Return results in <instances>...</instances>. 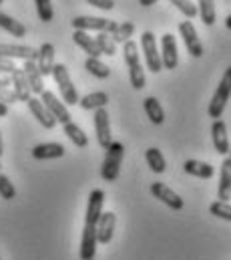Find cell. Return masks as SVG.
<instances>
[{"mask_svg":"<svg viewBox=\"0 0 231 260\" xmlns=\"http://www.w3.org/2000/svg\"><path fill=\"white\" fill-rule=\"evenodd\" d=\"M10 85H12V91H14V95H16L18 101H24V103H26V101L32 97L30 87H28V81H26L22 69H16V71L10 75Z\"/></svg>","mask_w":231,"mask_h":260,"instance_id":"20","label":"cell"},{"mask_svg":"<svg viewBox=\"0 0 231 260\" xmlns=\"http://www.w3.org/2000/svg\"><path fill=\"white\" fill-rule=\"evenodd\" d=\"M183 170H185V174L195 176V178H201V180H209V178H213V174H215V170H213L211 164L197 161V159H187V161L183 164Z\"/></svg>","mask_w":231,"mask_h":260,"instance_id":"23","label":"cell"},{"mask_svg":"<svg viewBox=\"0 0 231 260\" xmlns=\"http://www.w3.org/2000/svg\"><path fill=\"white\" fill-rule=\"evenodd\" d=\"M117 214L115 212H103L95 230H97V242L99 244H109L113 240V232H115Z\"/></svg>","mask_w":231,"mask_h":260,"instance_id":"13","label":"cell"},{"mask_svg":"<svg viewBox=\"0 0 231 260\" xmlns=\"http://www.w3.org/2000/svg\"><path fill=\"white\" fill-rule=\"evenodd\" d=\"M16 69H18V67L14 65L10 59H4V57H0V75H12Z\"/></svg>","mask_w":231,"mask_h":260,"instance_id":"39","label":"cell"},{"mask_svg":"<svg viewBox=\"0 0 231 260\" xmlns=\"http://www.w3.org/2000/svg\"><path fill=\"white\" fill-rule=\"evenodd\" d=\"M36 67L41 71L43 77L53 75V67H55V45L53 43H43L36 55Z\"/></svg>","mask_w":231,"mask_h":260,"instance_id":"17","label":"cell"},{"mask_svg":"<svg viewBox=\"0 0 231 260\" xmlns=\"http://www.w3.org/2000/svg\"><path fill=\"white\" fill-rule=\"evenodd\" d=\"M62 131H64V135L72 141V145H74V147L85 149V147L89 145V137H87V133L81 129L76 123H72V121L64 123V125H62Z\"/></svg>","mask_w":231,"mask_h":260,"instance_id":"26","label":"cell"},{"mask_svg":"<svg viewBox=\"0 0 231 260\" xmlns=\"http://www.w3.org/2000/svg\"><path fill=\"white\" fill-rule=\"evenodd\" d=\"M97 230L95 226H87L83 230V238H81V250H79V258L81 260H95L97 254Z\"/></svg>","mask_w":231,"mask_h":260,"instance_id":"14","label":"cell"},{"mask_svg":"<svg viewBox=\"0 0 231 260\" xmlns=\"http://www.w3.org/2000/svg\"><path fill=\"white\" fill-rule=\"evenodd\" d=\"M22 71H24V77H26V81H28L30 93L43 95V91H45V81H43V75H41L36 63H34V61H24Z\"/></svg>","mask_w":231,"mask_h":260,"instance_id":"19","label":"cell"},{"mask_svg":"<svg viewBox=\"0 0 231 260\" xmlns=\"http://www.w3.org/2000/svg\"><path fill=\"white\" fill-rule=\"evenodd\" d=\"M103 206H105V192L103 190H93L89 194V202H87V214H85V224L87 226H97V222L103 214Z\"/></svg>","mask_w":231,"mask_h":260,"instance_id":"11","label":"cell"},{"mask_svg":"<svg viewBox=\"0 0 231 260\" xmlns=\"http://www.w3.org/2000/svg\"><path fill=\"white\" fill-rule=\"evenodd\" d=\"M123 155H125V145L121 141H113L107 147L103 166H101V178L105 182H115L121 174V164H123Z\"/></svg>","mask_w":231,"mask_h":260,"instance_id":"3","label":"cell"},{"mask_svg":"<svg viewBox=\"0 0 231 260\" xmlns=\"http://www.w3.org/2000/svg\"><path fill=\"white\" fill-rule=\"evenodd\" d=\"M169 2L175 4V6H177V10H179V12H183L189 20L197 16V6H195L191 0H169Z\"/></svg>","mask_w":231,"mask_h":260,"instance_id":"36","label":"cell"},{"mask_svg":"<svg viewBox=\"0 0 231 260\" xmlns=\"http://www.w3.org/2000/svg\"><path fill=\"white\" fill-rule=\"evenodd\" d=\"M155 2H159V0H139V4L145 6V8H147V6H153Z\"/></svg>","mask_w":231,"mask_h":260,"instance_id":"43","label":"cell"},{"mask_svg":"<svg viewBox=\"0 0 231 260\" xmlns=\"http://www.w3.org/2000/svg\"><path fill=\"white\" fill-rule=\"evenodd\" d=\"M151 194L155 196L159 202H163L165 206H169L171 210H183V206H185L183 198L177 194V192H173L169 186H165L163 182L151 184Z\"/></svg>","mask_w":231,"mask_h":260,"instance_id":"10","label":"cell"},{"mask_svg":"<svg viewBox=\"0 0 231 260\" xmlns=\"http://www.w3.org/2000/svg\"><path fill=\"white\" fill-rule=\"evenodd\" d=\"M95 41H97V45H99V49H101L103 55H107V57L117 55V43L111 39V35H107V32H99V35L95 37Z\"/></svg>","mask_w":231,"mask_h":260,"instance_id":"33","label":"cell"},{"mask_svg":"<svg viewBox=\"0 0 231 260\" xmlns=\"http://www.w3.org/2000/svg\"><path fill=\"white\" fill-rule=\"evenodd\" d=\"M34 4H36V14L43 22H51L55 18V10H53L51 0H34Z\"/></svg>","mask_w":231,"mask_h":260,"instance_id":"34","label":"cell"},{"mask_svg":"<svg viewBox=\"0 0 231 260\" xmlns=\"http://www.w3.org/2000/svg\"><path fill=\"white\" fill-rule=\"evenodd\" d=\"M0 172H2V164H0Z\"/></svg>","mask_w":231,"mask_h":260,"instance_id":"46","label":"cell"},{"mask_svg":"<svg viewBox=\"0 0 231 260\" xmlns=\"http://www.w3.org/2000/svg\"><path fill=\"white\" fill-rule=\"evenodd\" d=\"M209 212H211L213 216L221 218V220L231 222V204L229 202H221V200H217V202H213V204L209 206Z\"/></svg>","mask_w":231,"mask_h":260,"instance_id":"35","label":"cell"},{"mask_svg":"<svg viewBox=\"0 0 231 260\" xmlns=\"http://www.w3.org/2000/svg\"><path fill=\"white\" fill-rule=\"evenodd\" d=\"M70 24H72L74 30H85V32L97 30V32H105L107 26H109V18H101V16H74L70 20Z\"/></svg>","mask_w":231,"mask_h":260,"instance_id":"15","label":"cell"},{"mask_svg":"<svg viewBox=\"0 0 231 260\" xmlns=\"http://www.w3.org/2000/svg\"><path fill=\"white\" fill-rule=\"evenodd\" d=\"M141 49H143V55H145V63L149 67L151 73H159L163 65H161V53H159V47H157V41H155V35L151 30H145L141 35Z\"/></svg>","mask_w":231,"mask_h":260,"instance_id":"5","label":"cell"},{"mask_svg":"<svg viewBox=\"0 0 231 260\" xmlns=\"http://www.w3.org/2000/svg\"><path fill=\"white\" fill-rule=\"evenodd\" d=\"M41 101H43V105L51 111V115L57 119V123H68L70 121V113H68V109H66V105L62 103V101H58V97L53 93V91H43V95H41Z\"/></svg>","mask_w":231,"mask_h":260,"instance_id":"8","label":"cell"},{"mask_svg":"<svg viewBox=\"0 0 231 260\" xmlns=\"http://www.w3.org/2000/svg\"><path fill=\"white\" fill-rule=\"evenodd\" d=\"M85 69H87L93 77H97V79H109V77H111V69L105 65L101 59H95V57H89V59L85 61Z\"/></svg>","mask_w":231,"mask_h":260,"instance_id":"31","label":"cell"},{"mask_svg":"<svg viewBox=\"0 0 231 260\" xmlns=\"http://www.w3.org/2000/svg\"><path fill=\"white\" fill-rule=\"evenodd\" d=\"M0 28H4L6 32H10L12 37H18V39L26 37V26H24L20 20L12 18L10 14H6V12H2V10H0Z\"/></svg>","mask_w":231,"mask_h":260,"instance_id":"27","label":"cell"},{"mask_svg":"<svg viewBox=\"0 0 231 260\" xmlns=\"http://www.w3.org/2000/svg\"><path fill=\"white\" fill-rule=\"evenodd\" d=\"M2 2H4V0H0V4H2Z\"/></svg>","mask_w":231,"mask_h":260,"instance_id":"48","label":"cell"},{"mask_svg":"<svg viewBox=\"0 0 231 260\" xmlns=\"http://www.w3.org/2000/svg\"><path fill=\"white\" fill-rule=\"evenodd\" d=\"M217 198L221 202H229L231 198V159L225 157L219 168V188H217Z\"/></svg>","mask_w":231,"mask_h":260,"instance_id":"21","label":"cell"},{"mask_svg":"<svg viewBox=\"0 0 231 260\" xmlns=\"http://www.w3.org/2000/svg\"><path fill=\"white\" fill-rule=\"evenodd\" d=\"M38 49L28 45H0V57L4 59H20V61H36Z\"/></svg>","mask_w":231,"mask_h":260,"instance_id":"12","label":"cell"},{"mask_svg":"<svg viewBox=\"0 0 231 260\" xmlns=\"http://www.w3.org/2000/svg\"><path fill=\"white\" fill-rule=\"evenodd\" d=\"M161 65L163 69L173 71L179 65V53H177V41L171 32H165L161 37Z\"/></svg>","mask_w":231,"mask_h":260,"instance_id":"9","label":"cell"},{"mask_svg":"<svg viewBox=\"0 0 231 260\" xmlns=\"http://www.w3.org/2000/svg\"><path fill=\"white\" fill-rule=\"evenodd\" d=\"M229 159H231V149H229Z\"/></svg>","mask_w":231,"mask_h":260,"instance_id":"47","label":"cell"},{"mask_svg":"<svg viewBox=\"0 0 231 260\" xmlns=\"http://www.w3.org/2000/svg\"><path fill=\"white\" fill-rule=\"evenodd\" d=\"M133 32H135V24L133 22H121V24H117V28L111 32V39L115 41L117 45H125L127 41H131V37H133Z\"/></svg>","mask_w":231,"mask_h":260,"instance_id":"32","label":"cell"},{"mask_svg":"<svg viewBox=\"0 0 231 260\" xmlns=\"http://www.w3.org/2000/svg\"><path fill=\"white\" fill-rule=\"evenodd\" d=\"M10 85V79L6 75H0V87H8Z\"/></svg>","mask_w":231,"mask_h":260,"instance_id":"41","label":"cell"},{"mask_svg":"<svg viewBox=\"0 0 231 260\" xmlns=\"http://www.w3.org/2000/svg\"><path fill=\"white\" fill-rule=\"evenodd\" d=\"M179 32H181V37H183V43H185L187 53H189L191 57H195V59L203 57V43L199 41L193 22H191V20H183V22L179 24Z\"/></svg>","mask_w":231,"mask_h":260,"instance_id":"6","label":"cell"},{"mask_svg":"<svg viewBox=\"0 0 231 260\" xmlns=\"http://www.w3.org/2000/svg\"><path fill=\"white\" fill-rule=\"evenodd\" d=\"M64 155V147L60 143H38L34 149H32V157L34 159H57Z\"/></svg>","mask_w":231,"mask_h":260,"instance_id":"24","label":"cell"},{"mask_svg":"<svg viewBox=\"0 0 231 260\" xmlns=\"http://www.w3.org/2000/svg\"><path fill=\"white\" fill-rule=\"evenodd\" d=\"M6 115H8V105L0 103V117H6Z\"/></svg>","mask_w":231,"mask_h":260,"instance_id":"42","label":"cell"},{"mask_svg":"<svg viewBox=\"0 0 231 260\" xmlns=\"http://www.w3.org/2000/svg\"><path fill=\"white\" fill-rule=\"evenodd\" d=\"M229 97H231V67H227L225 73H223V77H221V81H219V87L215 89V93H213V97L209 101V107H207V115L213 121L223 115V109H225Z\"/></svg>","mask_w":231,"mask_h":260,"instance_id":"2","label":"cell"},{"mask_svg":"<svg viewBox=\"0 0 231 260\" xmlns=\"http://www.w3.org/2000/svg\"><path fill=\"white\" fill-rule=\"evenodd\" d=\"M16 101H18V99H16V95H14L12 89H8V87H0V103L10 105V103H16Z\"/></svg>","mask_w":231,"mask_h":260,"instance_id":"38","label":"cell"},{"mask_svg":"<svg viewBox=\"0 0 231 260\" xmlns=\"http://www.w3.org/2000/svg\"><path fill=\"white\" fill-rule=\"evenodd\" d=\"M107 103H109V95L105 91H95V93H89L83 99H79V105L85 111H97V109L105 107Z\"/></svg>","mask_w":231,"mask_h":260,"instance_id":"25","label":"cell"},{"mask_svg":"<svg viewBox=\"0 0 231 260\" xmlns=\"http://www.w3.org/2000/svg\"><path fill=\"white\" fill-rule=\"evenodd\" d=\"M72 41L89 55V57H95V59H101V49H99V45H97V41H95V37H91L89 32H85V30H74L72 32Z\"/></svg>","mask_w":231,"mask_h":260,"instance_id":"22","label":"cell"},{"mask_svg":"<svg viewBox=\"0 0 231 260\" xmlns=\"http://www.w3.org/2000/svg\"><path fill=\"white\" fill-rule=\"evenodd\" d=\"M197 14L201 16L205 26H213L217 20V10H215V0H199L197 4Z\"/></svg>","mask_w":231,"mask_h":260,"instance_id":"29","label":"cell"},{"mask_svg":"<svg viewBox=\"0 0 231 260\" xmlns=\"http://www.w3.org/2000/svg\"><path fill=\"white\" fill-rule=\"evenodd\" d=\"M143 107H145V113H147V117L151 119V123L161 125V123L165 121V111H163L161 103H159L155 97H147V99L143 101Z\"/></svg>","mask_w":231,"mask_h":260,"instance_id":"28","label":"cell"},{"mask_svg":"<svg viewBox=\"0 0 231 260\" xmlns=\"http://www.w3.org/2000/svg\"><path fill=\"white\" fill-rule=\"evenodd\" d=\"M91 6L101 8V10H113L115 8V0H87Z\"/></svg>","mask_w":231,"mask_h":260,"instance_id":"40","label":"cell"},{"mask_svg":"<svg viewBox=\"0 0 231 260\" xmlns=\"http://www.w3.org/2000/svg\"><path fill=\"white\" fill-rule=\"evenodd\" d=\"M95 131H97V141L103 149H107L113 143V133H111V119L105 107L95 111Z\"/></svg>","mask_w":231,"mask_h":260,"instance_id":"7","label":"cell"},{"mask_svg":"<svg viewBox=\"0 0 231 260\" xmlns=\"http://www.w3.org/2000/svg\"><path fill=\"white\" fill-rule=\"evenodd\" d=\"M53 79L58 85V91L62 95V101L66 105H76L79 103V93H76V87L72 85V79L68 75V69L62 65V63H55L53 67Z\"/></svg>","mask_w":231,"mask_h":260,"instance_id":"4","label":"cell"},{"mask_svg":"<svg viewBox=\"0 0 231 260\" xmlns=\"http://www.w3.org/2000/svg\"><path fill=\"white\" fill-rule=\"evenodd\" d=\"M225 26H227V28L231 30V14L227 16V18H225Z\"/></svg>","mask_w":231,"mask_h":260,"instance_id":"44","label":"cell"},{"mask_svg":"<svg viewBox=\"0 0 231 260\" xmlns=\"http://www.w3.org/2000/svg\"><path fill=\"white\" fill-rule=\"evenodd\" d=\"M2 151H4V143H2V133H0V157H2Z\"/></svg>","mask_w":231,"mask_h":260,"instance_id":"45","label":"cell"},{"mask_svg":"<svg viewBox=\"0 0 231 260\" xmlns=\"http://www.w3.org/2000/svg\"><path fill=\"white\" fill-rule=\"evenodd\" d=\"M145 159H147L149 168H151L155 174H163V172H165V168H167L165 157H163L161 149H157V147H149V149L145 151Z\"/></svg>","mask_w":231,"mask_h":260,"instance_id":"30","label":"cell"},{"mask_svg":"<svg viewBox=\"0 0 231 260\" xmlns=\"http://www.w3.org/2000/svg\"><path fill=\"white\" fill-rule=\"evenodd\" d=\"M26 105H28V109H30V113L36 117V121L45 127V129H55V125H57V119L51 115V111L43 105V101L41 99H36V97H30L28 101H26Z\"/></svg>","mask_w":231,"mask_h":260,"instance_id":"16","label":"cell"},{"mask_svg":"<svg viewBox=\"0 0 231 260\" xmlns=\"http://www.w3.org/2000/svg\"><path fill=\"white\" fill-rule=\"evenodd\" d=\"M123 57L129 67V79H131L133 89L141 91L145 87V71H143L141 59H139V45L135 41H127L123 45Z\"/></svg>","mask_w":231,"mask_h":260,"instance_id":"1","label":"cell"},{"mask_svg":"<svg viewBox=\"0 0 231 260\" xmlns=\"http://www.w3.org/2000/svg\"><path fill=\"white\" fill-rule=\"evenodd\" d=\"M211 137H213V147L219 155L229 153V137H227V125L221 119H215L211 125Z\"/></svg>","mask_w":231,"mask_h":260,"instance_id":"18","label":"cell"},{"mask_svg":"<svg viewBox=\"0 0 231 260\" xmlns=\"http://www.w3.org/2000/svg\"><path fill=\"white\" fill-rule=\"evenodd\" d=\"M0 198H4V200H14L16 198V188L12 186V182L4 174H0Z\"/></svg>","mask_w":231,"mask_h":260,"instance_id":"37","label":"cell"}]
</instances>
